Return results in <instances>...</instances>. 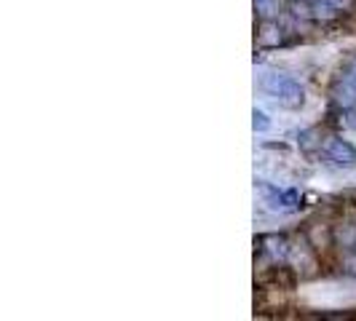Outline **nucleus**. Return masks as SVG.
Returning <instances> with one entry per match:
<instances>
[{
  "label": "nucleus",
  "instance_id": "nucleus-2",
  "mask_svg": "<svg viewBox=\"0 0 356 321\" xmlns=\"http://www.w3.org/2000/svg\"><path fill=\"white\" fill-rule=\"evenodd\" d=\"M254 190H257V196L263 201V206L273 214H292V212H298L300 204H303L300 190L279 188V185H273V182H257Z\"/></svg>",
  "mask_w": 356,
  "mask_h": 321
},
{
  "label": "nucleus",
  "instance_id": "nucleus-4",
  "mask_svg": "<svg viewBox=\"0 0 356 321\" xmlns=\"http://www.w3.org/2000/svg\"><path fill=\"white\" fill-rule=\"evenodd\" d=\"M335 99L343 107H354L356 105V59L346 67L343 78L338 81V89H335Z\"/></svg>",
  "mask_w": 356,
  "mask_h": 321
},
{
  "label": "nucleus",
  "instance_id": "nucleus-1",
  "mask_svg": "<svg viewBox=\"0 0 356 321\" xmlns=\"http://www.w3.org/2000/svg\"><path fill=\"white\" fill-rule=\"evenodd\" d=\"M257 89L266 94L270 102L286 110H298L305 102V89L298 78L282 70H260L257 75Z\"/></svg>",
  "mask_w": 356,
  "mask_h": 321
},
{
  "label": "nucleus",
  "instance_id": "nucleus-5",
  "mask_svg": "<svg viewBox=\"0 0 356 321\" xmlns=\"http://www.w3.org/2000/svg\"><path fill=\"white\" fill-rule=\"evenodd\" d=\"M252 129H254V134H266V131L273 129V118L268 115L266 110L254 107V110H252Z\"/></svg>",
  "mask_w": 356,
  "mask_h": 321
},
{
  "label": "nucleus",
  "instance_id": "nucleus-6",
  "mask_svg": "<svg viewBox=\"0 0 356 321\" xmlns=\"http://www.w3.org/2000/svg\"><path fill=\"white\" fill-rule=\"evenodd\" d=\"M254 3H257V11H260L263 17H276V14H279L276 0H254Z\"/></svg>",
  "mask_w": 356,
  "mask_h": 321
},
{
  "label": "nucleus",
  "instance_id": "nucleus-3",
  "mask_svg": "<svg viewBox=\"0 0 356 321\" xmlns=\"http://www.w3.org/2000/svg\"><path fill=\"white\" fill-rule=\"evenodd\" d=\"M324 160L335 169H356V147L348 140H340V137H332L330 142L324 145Z\"/></svg>",
  "mask_w": 356,
  "mask_h": 321
},
{
  "label": "nucleus",
  "instance_id": "nucleus-7",
  "mask_svg": "<svg viewBox=\"0 0 356 321\" xmlns=\"http://www.w3.org/2000/svg\"><path fill=\"white\" fill-rule=\"evenodd\" d=\"M273 33H276L273 27H266V40H276V35H273Z\"/></svg>",
  "mask_w": 356,
  "mask_h": 321
}]
</instances>
